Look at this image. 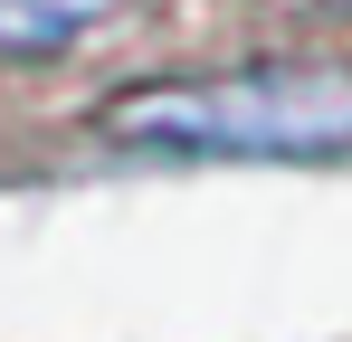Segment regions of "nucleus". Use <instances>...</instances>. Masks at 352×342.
<instances>
[{
  "instance_id": "obj_1",
  "label": "nucleus",
  "mask_w": 352,
  "mask_h": 342,
  "mask_svg": "<svg viewBox=\"0 0 352 342\" xmlns=\"http://www.w3.org/2000/svg\"><path fill=\"white\" fill-rule=\"evenodd\" d=\"M105 133L153 152H343L352 67H248L200 86H133L105 105Z\"/></svg>"
},
{
  "instance_id": "obj_2",
  "label": "nucleus",
  "mask_w": 352,
  "mask_h": 342,
  "mask_svg": "<svg viewBox=\"0 0 352 342\" xmlns=\"http://www.w3.org/2000/svg\"><path fill=\"white\" fill-rule=\"evenodd\" d=\"M115 0H0V57H48L67 38H86Z\"/></svg>"
}]
</instances>
